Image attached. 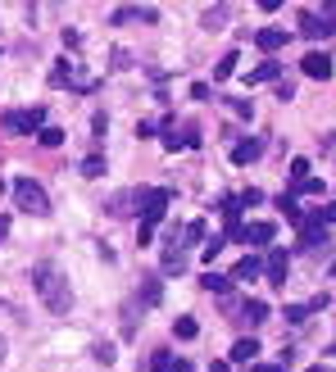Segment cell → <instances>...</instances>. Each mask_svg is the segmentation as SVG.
I'll list each match as a JSON object with an SVG mask.
<instances>
[{
	"label": "cell",
	"instance_id": "cell-1",
	"mask_svg": "<svg viewBox=\"0 0 336 372\" xmlns=\"http://www.w3.org/2000/svg\"><path fill=\"white\" fill-rule=\"evenodd\" d=\"M32 286H37V296L46 300V309H50V313H68V309H73L68 277L59 273L55 263H37V268H32Z\"/></svg>",
	"mask_w": 336,
	"mask_h": 372
},
{
	"label": "cell",
	"instance_id": "cell-2",
	"mask_svg": "<svg viewBox=\"0 0 336 372\" xmlns=\"http://www.w3.org/2000/svg\"><path fill=\"white\" fill-rule=\"evenodd\" d=\"M14 205L23 214H32V218H46L50 214V196H46V186L32 182V177H14Z\"/></svg>",
	"mask_w": 336,
	"mask_h": 372
},
{
	"label": "cell",
	"instance_id": "cell-3",
	"mask_svg": "<svg viewBox=\"0 0 336 372\" xmlns=\"http://www.w3.org/2000/svg\"><path fill=\"white\" fill-rule=\"evenodd\" d=\"M168 200H173V191H164V186L137 191V205H141V227H159L164 214H168Z\"/></svg>",
	"mask_w": 336,
	"mask_h": 372
},
{
	"label": "cell",
	"instance_id": "cell-4",
	"mask_svg": "<svg viewBox=\"0 0 336 372\" xmlns=\"http://www.w3.org/2000/svg\"><path fill=\"white\" fill-rule=\"evenodd\" d=\"M0 127L5 132H23V136H28V132H41L46 127V110L41 105H32V110H10L5 118H0Z\"/></svg>",
	"mask_w": 336,
	"mask_h": 372
},
{
	"label": "cell",
	"instance_id": "cell-5",
	"mask_svg": "<svg viewBox=\"0 0 336 372\" xmlns=\"http://www.w3.org/2000/svg\"><path fill=\"white\" fill-rule=\"evenodd\" d=\"M273 236H277L273 223H241V231H237V241H246V245H268Z\"/></svg>",
	"mask_w": 336,
	"mask_h": 372
},
{
	"label": "cell",
	"instance_id": "cell-6",
	"mask_svg": "<svg viewBox=\"0 0 336 372\" xmlns=\"http://www.w3.org/2000/svg\"><path fill=\"white\" fill-rule=\"evenodd\" d=\"M336 23L327 19V14H304L300 19V37H309V41H318V37H332Z\"/></svg>",
	"mask_w": 336,
	"mask_h": 372
},
{
	"label": "cell",
	"instance_id": "cell-7",
	"mask_svg": "<svg viewBox=\"0 0 336 372\" xmlns=\"http://www.w3.org/2000/svg\"><path fill=\"white\" fill-rule=\"evenodd\" d=\"M300 68H304V77H314V82H327V77H332V59H327L323 50H309V55L300 59Z\"/></svg>",
	"mask_w": 336,
	"mask_h": 372
},
{
	"label": "cell",
	"instance_id": "cell-8",
	"mask_svg": "<svg viewBox=\"0 0 336 372\" xmlns=\"http://www.w3.org/2000/svg\"><path fill=\"white\" fill-rule=\"evenodd\" d=\"M286 41H291V32H282V28H259V32H255V45H259L264 55H277Z\"/></svg>",
	"mask_w": 336,
	"mask_h": 372
},
{
	"label": "cell",
	"instance_id": "cell-9",
	"mask_svg": "<svg viewBox=\"0 0 336 372\" xmlns=\"http://www.w3.org/2000/svg\"><path fill=\"white\" fill-rule=\"evenodd\" d=\"M255 359H259V340H255V336H241L237 345H232V354H228V363H246V368Z\"/></svg>",
	"mask_w": 336,
	"mask_h": 372
},
{
	"label": "cell",
	"instance_id": "cell-10",
	"mask_svg": "<svg viewBox=\"0 0 336 372\" xmlns=\"http://www.w3.org/2000/svg\"><path fill=\"white\" fill-rule=\"evenodd\" d=\"M264 277H268L273 286L286 282V250H268V259H264Z\"/></svg>",
	"mask_w": 336,
	"mask_h": 372
},
{
	"label": "cell",
	"instance_id": "cell-11",
	"mask_svg": "<svg viewBox=\"0 0 336 372\" xmlns=\"http://www.w3.org/2000/svg\"><path fill=\"white\" fill-rule=\"evenodd\" d=\"M264 154V141H255V136H246V141L232 145V164H255Z\"/></svg>",
	"mask_w": 336,
	"mask_h": 372
},
{
	"label": "cell",
	"instance_id": "cell-12",
	"mask_svg": "<svg viewBox=\"0 0 336 372\" xmlns=\"http://www.w3.org/2000/svg\"><path fill=\"white\" fill-rule=\"evenodd\" d=\"M255 277H264V259H255V254L232 268V282H255Z\"/></svg>",
	"mask_w": 336,
	"mask_h": 372
},
{
	"label": "cell",
	"instance_id": "cell-13",
	"mask_svg": "<svg viewBox=\"0 0 336 372\" xmlns=\"http://www.w3.org/2000/svg\"><path fill=\"white\" fill-rule=\"evenodd\" d=\"M114 23H155L150 5H132V10H114Z\"/></svg>",
	"mask_w": 336,
	"mask_h": 372
},
{
	"label": "cell",
	"instance_id": "cell-14",
	"mask_svg": "<svg viewBox=\"0 0 336 372\" xmlns=\"http://www.w3.org/2000/svg\"><path fill=\"white\" fill-rule=\"evenodd\" d=\"M150 372H186V363H182V359H173V350H155Z\"/></svg>",
	"mask_w": 336,
	"mask_h": 372
},
{
	"label": "cell",
	"instance_id": "cell-15",
	"mask_svg": "<svg viewBox=\"0 0 336 372\" xmlns=\"http://www.w3.org/2000/svg\"><path fill=\"white\" fill-rule=\"evenodd\" d=\"M164 273H186V250L182 245H164Z\"/></svg>",
	"mask_w": 336,
	"mask_h": 372
},
{
	"label": "cell",
	"instance_id": "cell-16",
	"mask_svg": "<svg viewBox=\"0 0 336 372\" xmlns=\"http://www.w3.org/2000/svg\"><path fill=\"white\" fill-rule=\"evenodd\" d=\"M277 209H282L291 223H304V209L295 205V191H282V196H277Z\"/></svg>",
	"mask_w": 336,
	"mask_h": 372
},
{
	"label": "cell",
	"instance_id": "cell-17",
	"mask_svg": "<svg viewBox=\"0 0 336 372\" xmlns=\"http://www.w3.org/2000/svg\"><path fill=\"white\" fill-rule=\"evenodd\" d=\"M132 205H137V191H119V196L109 200V214L123 218V214H132Z\"/></svg>",
	"mask_w": 336,
	"mask_h": 372
},
{
	"label": "cell",
	"instance_id": "cell-18",
	"mask_svg": "<svg viewBox=\"0 0 336 372\" xmlns=\"http://www.w3.org/2000/svg\"><path fill=\"white\" fill-rule=\"evenodd\" d=\"M200 286H205L209 296H228V291H232V277H223V273H209V277H200Z\"/></svg>",
	"mask_w": 336,
	"mask_h": 372
},
{
	"label": "cell",
	"instance_id": "cell-19",
	"mask_svg": "<svg viewBox=\"0 0 336 372\" xmlns=\"http://www.w3.org/2000/svg\"><path fill=\"white\" fill-rule=\"evenodd\" d=\"M241 318H250V327H259L264 318H268V304H264V300H246V304H241Z\"/></svg>",
	"mask_w": 336,
	"mask_h": 372
},
{
	"label": "cell",
	"instance_id": "cell-20",
	"mask_svg": "<svg viewBox=\"0 0 336 372\" xmlns=\"http://www.w3.org/2000/svg\"><path fill=\"white\" fill-rule=\"evenodd\" d=\"M277 73H282V64H277V59H264V64L250 73V87H255V82H273Z\"/></svg>",
	"mask_w": 336,
	"mask_h": 372
},
{
	"label": "cell",
	"instance_id": "cell-21",
	"mask_svg": "<svg viewBox=\"0 0 336 372\" xmlns=\"http://www.w3.org/2000/svg\"><path fill=\"white\" fill-rule=\"evenodd\" d=\"M209 28V32H218V28H228V5H214V10H205V19H200Z\"/></svg>",
	"mask_w": 336,
	"mask_h": 372
},
{
	"label": "cell",
	"instance_id": "cell-22",
	"mask_svg": "<svg viewBox=\"0 0 336 372\" xmlns=\"http://www.w3.org/2000/svg\"><path fill=\"white\" fill-rule=\"evenodd\" d=\"M37 141H41L46 150H55V145H64V127H50V123H46V127L37 132Z\"/></svg>",
	"mask_w": 336,
	"mask_h": 372
},
{
	"label": "cell",
	"instance_id": "cell-23",
	"mask_svg": "<svg viewBox=\"0 0 336 372\" xmlns=\"http://www.w3.org/2000/svg\"><path fill=\"white\" fill-rule=\"evenodd\" d=\"M159 296H164L159 277H146V282H141V304H159Z\"/></svg>",
	"mask_w": 336,
	"mask_h": 372
},
{
	"label": "cell",
	"instance_id": "cell-24",
	"mask_svg": "<svg viewBox=\"0 0 336 372\" xmlns=\"http://www.w3.org/2000/svg\"><path fill=\"white\" fill-rule=\"evenodd\" d=\"M237 59H241V55H223V59H218V68H214V82H228V77L237 73Z\"/></svg>",
	"mask_w": 336,
	"mask_h": 372
},
{
	"label": "cell",
	"instance_id": "cell-25",
	"mask_svg": "<svg viewBox=\"0 0 336 372\" xmlns=\"http://www.w3.org/2000/svg\"><path fill=\"white\" fill-rule=\"evenodd\" d=\"M182 236H186L182 245H200V241H205V223H200V218H195V223H186V231H182Z\"/></svg>",
	"mask_w": 336,
	"mask_h": 372
},
{
	"label": "cell",
	"instance_id": "cell-26",
	"mask_svg": "<svg viewBox=\"0 0 336 372\" xmlns=\"http://www.w3.org/2000/svg\"><path fill=\"white\" fill-rule=\"evenodd\" d=\"M228 105H232V114H237V118H246V123H250V118H255V105H250V100H241V96H232V100H228Z\"/></svg>",
	"mask_w": 336,
	"mask_h": 372
},
{
	"label": "cell",
	"instance_id": "cell-27",
	"mask_svg": "<svg viewBox=\"0 0 336 372\" xmlns=\"http://www.w3.org/2000/svg\"><path fill=\"white\" fill-rule=\"evenodd\" d=\"M173 331H177V336H182V340H191V336H195V331H200V327H195V318H186V313H182V318H177V322H173Z\"/></svg>",
	"mask_w": 336,
	"mask_h": 372
},
{
	"label": "cell",
	"instance_id": "cell-28",
	"mask_svg": "<svg viewBox=\"0 0 336 372\" xmlns=\"http://www.w3.org/2000/svg\"><path fill=\"white\" fill-rule=\"evenodd\" d=\"M259 200H264V191H259V186H246V191L237 196V205L246 209V205H259Z\"/></svg>",
	"mask_w": 336,
	"mask_h": 372
},
{
	"label": "cell",
	"instance_id": "cell-29",
	"mask_svg": "<svg viewBox=\"0 0 336 372\" xmlns=\"http://www.w3.org/2000/svg\"><path fill=\"white\" fill-rule=\"evenodd\" d=\"M82 173H87V177H100V173H105V159H100V154L82 159Z\"/></svg>",
	"mask_w": 336,
	"mask_h": 372
},
{
	"label": "cell",
	"instance_id": "cell-30",
	"mask_svg": "<svg viewBox=\"0 0 336 372\" xmlns=\"http://www.w3.org/2000/svg\"><path fill=\"white\" fill-rule=\"evenodd\" d=\"M304 318H309V304H286V322H295V327H300Z\"/></svg>",
	"mask_w": 336,
	"mask_h": 372
},
{
	"label": "cell",
	"instance_id": "cell-31",
	"mask_svg": "<svg viewBox=\"0 0 336 372\" xmlns=\"http://www.w3.org/2000/svg\"><path fill=\"white\" fill-rule=\"evenodd\" d=\"M304 177H309V159H291V182L300 186Z\"/></svg>",
	"mask_w": 336,
	"mask_h": 372
},
{
	"label": "cell",
	"instance_id": "cell-32",
	"mask_svg": "<svg viewBox=\"0 0 336 372\" xmlns=\"http://www.w3.org/2000/svg\"><path fill=\"white\" fill-rule=\"evenodd\" d=\"M91 354H96L100 363H114V345H109V340H100V345H96V350H91Z\"/></svg>",
	"mask_w": 336,
	"mask_h": 372
},
{
	"label": "cell",
	"instance_id": "cell-33",
	"mask_svg": "<svg viewBox=\"0 0 336 372\" xmlns=\"http://www.w3.org/2000/svg\"><path fill=\"white\" fill-rule=\"evenodd\" d=\"M223 245H228V241H223V236H214V241H205V259L214 263V259H218V250H223Z\"/></svg>",
	"mask_w": 336,
	"mask_h": 372
},
{
	"label": "cell",
	"instance_id": "cell-34",
	"mask_svg": "<svg viewBox=\"0 0 336 372\" xmlns=\"http://www.w3.org/2000/svg\"><path fill=\"white\" fill-rule=\"evenodd\" d=\"M295 191H304V196H318V191H323V182H318V177H304Z\"/></svg>",
	"mask_w": 336,
	"mask_h": 372
},
{
	"label": "cell",
	"instance_id": "cell-35",
	"mask_svg": "<svg viewBox=\"0 0 336 372\" xmlns=\"http://www.w3.org/2000/svg\"><path fill=\"white\" fill-rule=\"evenodd\" d=\"M246 372H286V368H277V363H250Z\"/></svg>",
	"mask_w": 336,
	"mask_h": 372
},
{
	"label": "cell",
	"instance_id": "cell-36",
	"mask_svg": "<svg viewBox=\"0 0 336 372\" xmlns=\"http://www.w3.org/2000/svg\"><path fill=\"white\" fill-rule=\"evenodd\" d=\"M209 372H232V363H228V359H218V363H209Z\"/></svg>",
	"mask_w": 336,
	"mask_h": 372
},
{
	"label": "cell",
	"instance_id": "cell-37",
	"mask_svg": "<svg viewBox=\"0 0 336 372\" xmlns=\"http://www.w3.org/2000/svg\"><path fill=\"white\" fill-rule=\"evenodd\" d=\"M5 236H10V218H0V241H5Z\"/></svg>",
	"mask_w": 336,
	"mask_h": 372
},
{
	"label": "cell",
	"instance_id": "cell-38",
	"mask_svg": "<svg viewBox=\"0 0 336 372\" xmlns=\"http://www.w3.org/2000/svg\"><path fill=\"white\" fill-rule=\"evenodd\" d=\"M0 354H5V336H0Z\"/></svg>",
	"mask_w": 336,
	"mask_h": 372
},
{
	"label": "cell",
	"instance_id": "cell-39",
	"mask_svg": "<svg viewBox=\"0 0 336 372\" xmlns=\"http://www.w3.org/2000/svg\"><path fill=\"white\" fill-rule=\"evenodd\" d=\"M332 277H336V259H332Z\"/></svg>",
	"mask_w": 336,
	"mask_h": 372
}]
</instances>
